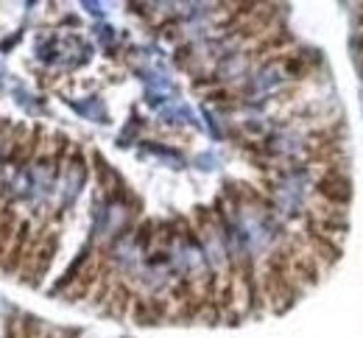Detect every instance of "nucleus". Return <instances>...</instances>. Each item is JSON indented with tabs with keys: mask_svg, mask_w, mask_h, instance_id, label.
<instances>
[{
	"mask_svg": "<svg viewBox=\"0 0 363 338\" xmlns=\"http://www.w3.org/2000/svg\"><path fill=\"white\" fill-rule=\"evenodd\" d=\"M355 45H358V50H361V53H363V34H361V37H358V43H355Z\"/></svg>",
	"mask_w": 363,
	"mask_h": 338,
	"instance_id": "nucleus-10",
	"label": "nucleus"
},
{
	"mask_svg": "<svg viewBox=\"0 0 363 338\" xmlns=\"http://www.w3.org/2000/svg\"><path fill=\"white\" fill-rule=\"evenodd\" d=\"M14 227H17V215L11 207H3L0 210V257L3 252H9V246L14 241Z\"/></svg>",
	"mask_w": 363,
	"mask_h": 338,
	"instance_id": "nucleus-5",
	"label": "nucleus"
},
{
	"mask_svg": "<svg viewBox=\"0 0 363 338\" xmlns=\"http://www.w3.org/2000/svg\"><path fill=\"white\" fill-rule=\"evenodd\" d=\"M151 241H157V224L154 221H145L140 227V246H148Z\"/></svg>",
	"mask_w": 363,
	"mask_h": 338,
	"instance_id": "nucleus-8",
	"label": "nucleus"
},
{
	"mask_svg": "<svg viewBox=\"0 0 363 338\" xmlns=\"http://www.w3.org/2000/svg\"><path fill=\"white\" fill-rule=\"evenodd\" d=\"M132 319H135L137 325H160L157 322V316H154V310H151V302H148V296H137L135 305H132Z\"/></svg>",
	"mask_w": 363,
	"mask_h": 338,
	"instance_id": "nucleus-7",
	"label": "nucleus"
},
{
	"mask_svg": "<svg viewBox=\"0 0 363 338\" xmlns=\"http://www.w3.org/2000/svg\"><path fill=\"white\" fill-rule=\"evenodd\" d=\"M291 277H294V283L302 291L313 288L318 280H321V263L311 254L308 246L294 254V260H291Z\"/></svg>",
	"mask_w": 363,
	"mask_h": 338,
	"instance_id": "nucleus-3",
	"label": "nucleus"
},
{
	"mask_svg": "<svg viewBox=\"0 0 363 338\" xmlns=\"http://www.w3.org/2000/svg\"><path fill=\"white\" fill-rule=\"evenodd\" d=\"M316 198L333 204V207H350L352 201V179L347 174L344 162H333V165H321L316 176V188H313Z\"/></svg>",
	"mask_w": 363,
	"mask_h": 338,
	"instance_id": "nucleus-1",
	"label": "nucleus"
},
{
	"mask_svg": "<svg viewBox=\"0 0 363 338\" xmlns=\"http://www.w3.org/2000/svg\"><path fill=\"white\" fill-rule=\"evenodd\" d=\"M291 43V34H285V31H269V37L266 40H260L255 48H252V56H266V53H272V50H279L282 53V48Z\"/></svg>",
	"mask_w": 363,
	"mask_h": 338,
	"instance_id": "nucleus-6",
	"label": "nucleus"
},
{
	"mask_svg": "<svg viewBox=\"0 0 363 338\" xmlns=\"http://www.w3.org/2000/svg\"><path fill=\"white\" fill-rule=\"evenodd\" d=\"M302 238H305V246L311 249V254H313L318 263H321V269L335 266V263L341 260V254H344V246H341V241H335V238H330V235L318 232V230H313L311 224H305Z\"/></svg>",
	"mask_w": 363,
	"mask_h": 338,
	"instance_id": "nucleus-2",
	"label": "nucleus"
},
{
	"mask_svg": "<svg viewBox=\"0 0 363 338\" xmlns=\"http://www.w3.org/2000/svg\"><path fill=\"white\" fill-rule=\"evenodd\" d=\"M229 98H235L229 90H213V93H207V101H213V103H224Z\"/></svg>",
	"mask_w": 363,
	"mask_h": 338,
	"instance_id": "nucleus-9",
	"label": "nucleus"
},
{
	"mask_svg": "<svg viewBox=\"0 0 363 338\" xmlns=\"http://www.w3.org/2000/svg\"><path fill=\"white\" fill-rule=\"evenodd\" d=\"M135 299H137V293L129 288V283L118 280V283L112 286V293H109V299H106V310H109L112 316H126V313L132 310Z\"/></svg>",
	"mask_w": 363,
	"mask_h": 338,
	"instance_id": "nucleus-4",
	"label": "nucleus"
},
{
	"mask_svg": "<svg viewBox=\"0 0 363 338\" xmlns=\"http://www.w3.org/2000/svg\"><path fill=\"white\" fill-rule=\"evenodd\" d=\"M361 76H363V59H361Z\"/></svg>",
	"mask_w": 363,
	"mask_h": 338,
	"instance_id": "nucleus-11",
	"label": "nucleus"
}]
</instances>
